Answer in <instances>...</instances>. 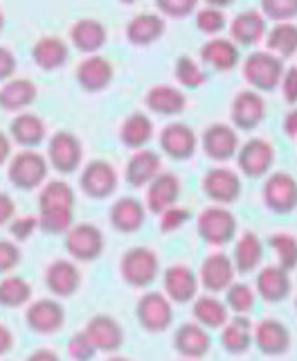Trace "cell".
<instances>
[{
	"mask_svg": "<svg viewBox=\"0 0 297 361\" xmlns=\"http://www.w3.org/2000/svg\"><path fill=\"white\" fill-rule=\"evenodd\" d=\"M75 190L65 180L43 183L39 192V228L50 235H63L72 228Z\"/></svg>",
	"mask_w": 297,
	"mask_h": 361,
	"instance_id": "obj_1",
	"label": "cell"
},
{
	"mask_svg": "<svg viewBox=\"0 0 297 361\" xmlns=\"http://www.w3.org/2000/svg\"><path fill=\"white\" fill-rule=\"evenodd\" d=\"M48 158L37 149H20L7 163V178L18 190H37L48 178Z\"/></svg>",
	"mask_w": 297,
	"mask_h": 361,
	"instance_id": "obj_2",
	"label": "cell"
},
{
	"mask_svg": "<svg viewBox=\"0 0 297 361\" xmlns=\"http://www.w3.org/2000/svg\"><path fill=\"white\" fill-rule=\"evenodd\" d=\"M241 71H244V79L253 86V90H257V93H270V90L279 88L284 75V61L268 50L266 52L257 50L246 56Z\"/></svg>",
	"mask_w": 297,
	"mask_h": 361,
	"instance_id": "obj_3",
	"label": "cell"
},
{
	"mask_svg": "<svg viewBox=\"0 0 297 361\" xmlns=\"http://www.w3.org/2000/svg\"><path fill=\"white\" fill-rule=\"evenodd\" d=\"M120 274L124 282L135 289H144L151 282H156L160 274V259L158 253L148 246H133L122 255Z\"/></svg>",
	"mask_w": 297,
	"mask_h": 361,
	"instance_id": "obj_4",
	"label": "cell"
},
{
	"mask_svg": "<svg viewBox=\"0 0 297 361\" xmlns=\"http://www.w3.org/2000/svg\"><path fill=\"white\" fill-rule=\"evenodd\" d=\"M48 165H52L59 174H72L84 163V145L72 131H54L48 142Z\"/></svg>",
	"mask_w": 297,
	"mask_h": 361,
	"instance_id": "obj_5",
	"label": "cell"
},
{
	"mask_svg": "<svg viewBox=\"0 0 297 361\" xmlns=\"http://www.w3.org/2000/svg\"><path fill=\"white\" fill-rule=\"evenodd\" d=\"M196 231L203 242L212 246H223L234 240L236 217L225 206H210L198 214Z\"/></svg>",
	"mask_w": 297,
	"mask_h": 361,
	"instance_id": "obj_6",
	"label": "cell"
},
{
	"mask_svg": "<svg viewBox=\"0 0 297 361\" xmlns=\"http://www.w3.org/2000/svg\"><path fill=\"white\" fill-rule=\"evenodd\" d=\"M135 316L146 332H165L174 323V302L160 291H146L135 305Z\"/></svg>",
	"mask_w": 297,
	"mask_h": 361,
	"instance_id": "obj_7",
	"label": "cell"
},
{
	"mask_svg": "<svg viewBox=\"0 0 297 361\" xmlns=\"http://www.w3.org/2000/svg\"><path fill=\"white\" fill-rule=\"evenodd\" d=\"M106 248L104 233L95 224H77L65 233V251L77 262H93Z\"/></svg>",
	"mask_w": 297,
	"mask_h": 361,
	"instance_id": "obj_8",
	"label": "cell"
},
{
	"mask_svg": "<svg viewBox=\"0 0 297 361\" xmlns=\"http://www.w3.org/2000/svg\"><path fill=\"white\" fill-rule=\"evenodd\" d=\"M272 163H275V147L266 138H250L248 142L239 145L236 165L241 169V174H246L248 178L266 176Z\"/></svg>",
	"mask_w": 297,
	"mask_h": 361,
	"instance_id": "obj_9",
	"label": "cell"
},
{
	"mask_svg": "<svg viewBox=\"0 0 297 361\" xmlns=\"http://www.w3.org/2000/svg\"><path fill=\"white\" fill-rule=\"evenodd\" d=\"M241 176L230 167H212L203 176V192L216 206H230L241 197Z\"/></svg>",
	"mask_w": 297,
	"mask_h": 361,
	"instance_id": "obj_10",
	"label": "cell"
},
{
	"mask_svg": "<svg viewBox=\"0 0 297 361\" xmlns=\"http://www.w3.org/2000/svg\"><path fill=\"white\" fill-rule=\"evenodd\" d=\"M118 169L108 161H99V158L86 163V167L82 169V176H79V185H82L84 195H88L90 199H108L118 190Z\"/></svg>",
	"mask_w": 297,
	"mask_h": 361,
	"instance_id": "obj_11",
	"label": "cell"
},
{
	"mask_svg": "<svg viewBox=\"0 0 297 361\" xmlns=\"http://www.w3.org/2000/svg\"><path fill=\"white\" fill-rule=\"evenodd\" d=\"M264 203L277 214H289L297 208V180L289 172H272L264 190H261Z\"/></svg>",
	"mask_w": 297,
	"mask_h": 361,
	"instance_id": "obj_12",
	"label": "cell"
},
{
	"mask_svg": "<svg viewBox=\"0 0 297 361\" xmlns=\"http://www.w3.org/2000/svg\"><path fill=\"white\" fill-rule=\"evenodd\" d=\"M201 147L210 161L225 163V161H230V158H234L239 152V135L230 124L214 122L203 131Z\"/></svg>",
	"mask_w": 297,
	"mask_h": 361,
	"instance_id": "obj_13",
	"label": "cell"
},
{
	"mask_svg": "<svg viewBox=\"0 0 297 361\" xmlns=\"http://www.w3.org/2000/svg\"><path fill=\"white\" fill-rule=\"evenodd\" d=\"M232 124L241 131H255L266 120V99L257 90H239L230 106Z\"/></svg>",
	"mask_w": 297,
	"mask_h": 361,
	"instance_id": "obj_14",
	"label": "cell"
},
{
	"mask_svg": "<svg viewBox=\"0 0 297 361\" xmlns=\"http://www.w3.org/2000/svg\"><path fill=\"white\" fill-rule=\"evenodd\" d=\"M160 149L174 161H187L198 149V138L185 122H169L158 135Z\"/></svg>",
	"mask_w": 297,
	"mask_h": 361,
	"instance_id": "obj_15",
	"label": "cell"
},
{
	"mask_svg": "<svg viewBox=\"0 0 297 361\" xmlns=\"http://www.w3.org/2000/svg\"><path fill=\"white\" fill-rule=\"evenodd\" d=\"M113 63L101 54H88L79 61L75 77H77V84L82 86L86 93H101L106 90L113 82Z\"/></svg>",
	"mask_w": 297,
	"mask_h": 361,
	"instance_id": "obj_16",
	"label": "cell"
},
{
	"mask_svg": "<svg viewBox=\"0 0 297 361\" xmlns=\"http://www.w3.org/2000/svg\"><path fill=\"white\" fill-rule=\"evenodd\" d=\"M25 321L37 334H56L65 323V310L54 298H39L27 307Z\"/></svg>",
	"mask_w": 297,
	"mask_h": 361,
	"instance_id": "obj_17",
	"label": "cell"
},
{
	"mask_svg": "<svg viewBox=\"0 0 297 361\" xmlns=\"http://www.w3.org/2000/svg\"><path fill=\"white\" fill-rule=\"evenodd\" d=\"M253 343L266 357L286 355L291 348V332L289 327L277 319H264L253 327Z\"/></svg>",
	"mask_w": 297,
	"mask_h": 361,
	"instance_id": "obj_18",
	"label": "cell"
},
{
	"mask_svg": "<svg viewBox=\"0 0 297 361\" xmlns=\"http://www.w3.org/2000/svg\"><path fill=\"white\" fill-rule=\"evenodd\" d=\"M32 59L41 71L54 73L70 59V45H68L65 39L56 37V34H43L32 45Z\"/></svg>",
	"mask_w": 297,
	"mask_h": 361,
	"instance_id": "obj_19",
	"label": "cell"
},
{
	"mask_svg": "<svg viewBox=\"0 0 297 361\" xmlns=\"http://www.w3.org/2000/svg\"><path fill=\"white\" fill-rule=\"evenodd\" d=\"M234 276H236V271L232 264V257L225 253H212L203 259L198 282L210 293H221L232 285Z\"/></svg>",
	"mask_w": 297,
	"mask_h": 361,
	"instance_id": "obj_20",
	"label": "cell"
},
{
	"mask_svg": "<svg viewBox=\"0 0 297 361\" xmlns=\"http://www.w3.org/2000/svg\"><path fill=\"white\" fill-rule=\"evenodd\" d=\"M97 353H118L124 343V330L118 319L108 314H97L84 327Z\"/></svg>",
	"mask_w": 297,
	"mask_h": 361,
	"instance_id": "obj_21",
	"label": "cell"
},
{
	"mask_svg": "<svg viewBox=\"0 0 297 361\" xmlns=\"http://www.w3.org/2000/svg\"><path fill=\"white\" fill-rule=\"evenodd\" d=\"M45 287L59 298H70L82 287V271L72 259H54L45 269Z\"/></svg>",
	"mask_w": 297,
	"mask_h": 361,
	"instance_id": "obj_22",
	"label": "cell"
},
{
	"mask_svg": "<svg viewBox=\"0 0 297 361\" xmlns=\"http://www.w3.org/2000/svg\"><path fill=\"white\" fill-rule=\"evenodd\" d=\"M68 39H70L75 50L84 52L88 56V54H97L104 48L108 41V30L104 23L97 18H79L70 25Z\"/></svg>",
	"mask_w": 297,
	"mask_h": 361,
	"instance_id": "obj_23",
	"label": "cell"
},
{
	"mask_svg": "<svg viewBox=\"0 0 297 361\" xmlns=\"http://www.w3.org/2000/svg\"><path fill=\"white\" fill-rule=\"evenodd\" d=\"M163 285H165V296L171 302L182 305L196 298L198 276L187 264H171L163 276Z\"/></svg>",
	"mask_w": 297,
	"mask_h": 361,
	"instance_id": "obj_24",
	"label": "cell"
},
{
	"mask_svg": "<svg viewBox=\"0 0 297 361\" xmlns=\"http://www.w3.org/2000/svg\"><path fill=\"white\" fill-rule=\"evenodd\" d=\"M201 61L205 66L214 68L219 73H227L232 68L239 66L241 61V52H239V45L232 39H223V37H212L201 45Z\"/></svg>",
	"mask_w": 297,
	"mask_h": 361,
	"instance_id": "obj_25",
	"label": "cell"
},
{
	"mask_svg": "<svg viewBox=\"0 0 297 361\" xmlns=\"http://www.w3.org/2000/svg\"><path fill=\"white\" fill-rule=\"evenodd\" d=\"M178 197H180V178L174 172H160L146 185V208L156 214H163L171 206H176Z\"/></svg>",
	"mask_w": 297,
	"mask_h": 361,
	"instance_id": "obj_26",
	"label": "cell"
},
{
	"mask_svg": "<svg viewBox=\"0 0 297 361\" xmlns=\"http://www.w3.org/2000/svg\"><path fill=\"white\" fill-rule=\"evenodd\" d=\"M160 167H163V158H160V154L144 147V149L133 152V156L129 158L127 169H124V178H127V183L131 188H144L163 172Z\"/></svg>",
	"mask_w": 297,
	"mask_h": 361,
	"instance_id": "obj_27",
	"label": "cell"
},
{
	"mask_svg": "<svg viewBox=\"0 0 297 361\" xmlns=\"http://www.w3.org/2000/svg\"><path fill=\"white\" fill-rule=\"evenodd\" d=\"M174 348H176V353L180 357H185L187 361H196L210 353L212 338L208 330L201 327L198 323H182L176 330Z\"/></svg>",
	"mask_w": 297,
	"mask_h": 361,
	"instance_id": "obj_28",
	"label": "cell"
},
{
	"mask_svg": "<svg viewBox=\"0 0 297 361\" xmlns=\"http://www.w3.org/2000/svg\"><path fill=\"white\" fill-rule=\"evenodd\" d=\"M45 135H48V127H45V120L37 113L23 111L16 113V118L9 124V138L16 145H20L23 149H34L39 147Z\"/></svg>",
	"mask_w": 297,
	"mask_h": 361,
	"instance_id": "obj_29",
	"label": "cell"
},
{
	"mask_svg": "<svg viewBox=\"0 0 297 361\" xmlns=\"http://www.w3.org/2000/svg\"><path fill=\"white\" fill-rule=\"evenodd\" d=\"M144 104L151 113H158V116H180L187 109V95L171 84H158L146 90Z\"/></svg>",
	"mask_w": 297,
	"mask_h": 361,
	"instance_id": "obj_30",
	"label": "cell"
},
{
	"mask_svg": "<svg viewBox=\"0 0 297 361\" xmlns=\"http://www.w3.org/2000/svg\"><path fill=\"white\" fill-rule=\"evenodd\" d=\"M39 95L37 84L27 77H11L0 88V109L7 113H23Z\"/></svg>",
	"mask_w": 297,
	"mask_h": 361,
	"instance_id": "obj_31",
	"label": "cell"
},
{
	"mask_svg": "<svg viewBox=\"0 0 297 361\" xmlns=\"http://www.w3.org/2000/svg\"><path fill=\"white\" fill-rule=\"evenodd\" d=\"M167 32V18L160 14H151V11H144V14L133 16L127 23V39L131 45H138V48H146L156 41H160Z\"/></svg>",
	"mask_w": 297,
	"mask_h": 361,
	"instance_id": "obj_32",
	"label": "cell"
},
{
	"mask_svg": "<svg viewBox=\"0 0 297 361\" xmlns=\"http://www.w3.org/2000/svg\"><path fill=\"white\" fill-rule=\"evenodd\" d=\"M108 219L110 226L120 233H138L144 219H146V210L140 203V199L135 197H122L110 206L108 210Z\"/></svg>",
	"mask_w": 297,
	"mask_h": 361,
	"instance_id": "obj_33",
	"label": "cell"
},
{
	"mask_svg": "<svg viewBox=\"0 0 297 361\" xmlns=\"http://www.w3.org/2000/svg\"><path fill=\"white\" fill-rule=\"evenodd\" d=\"M293 282L289 271H284L279 264H268L257 274V293L266 302H282L289 298Z\"/></svg>",
	"mask_w": 297,
	"mask_h": 361,
	"instance_id": "obj_34",
	"label": "cell"
},
{
	"mask_svg": "<svg viewBox=\"0 0 297 361\" xmlns=\"http://www.w3.org/2000/svg\"><path fill=\"white\" fill-rule=\"evenodd\" d=\"M230 37L236 45H257L266 37V18L259 9L239 11L230 23Z\"/></svg>",
	"mask_w": 297,
	"mask_h": 361,
	"instance_id": "obj_35",
	"label": "cell"
},
{
	"mask_svg": "<svg viewBox=\"0 0 297 361\" xmlns=\"http://www.w3.org/2000/svg\"><path fill=\"white\" fill-rule=\"evenodd\" d=\"M156 135V127H153V120L146 116L142 111H133L124 118L122 127H120V140L124 147L129 149L138 152L144 149V147L151 142V138Z\"/></svg>",
	"mask_w": 297,
	"mask_h": 361,
	"instance_id": "obj_36",
	"label": "cell"
},
{
	"mask_svg": "<svg viewBox=\"0 0 297 361\" xmlns=\"http://www.w3.org/2000/svg\"><path fill=\"white\" fill-rule=\"evenodd\" d=\"M194 319L205 330H221V327L230 319V312H227V305L214 296V293H203V296L194 298Z\"/></svg>",
	"mask_w": 297,
	"mask_h": 361,
	"instance_id": "obj_37",
	"label": "cell"
},
{
	"mask_svg": "<svg viewBox=\"0 0 297 361\" xmlns=\"http://www.w3.org/2000/svg\"><path fill=\"white\" fill-rule=\"evenodd\" d=\"M253 323L248 316L236 314L234 319H227V323L221 327V345L230 355H244L253 345Z\"/></svg>",
	"mask_w": 297,
	"mask_h": 361,
	"instance_id": "obj_38",
	"label": "cell"
},
{
	"mask_svg": "<svg viewBox=\"0 0 297 361\" xmlns=\"http://www.w3.org/2000/svg\"><path fill=\"white\" fill-rule=\"evenodd\" d=\"M261 259H264V244H261L257 233L246 231L234 244V255H232L234 271H239V274H253L261 264Z\"/></svg>",
	"mask_w": 297,
	"mask_h": 361,
	"instance_id": "obj_39",
	"label": "cell"
},
{
	"mask_svg": "<svg viewBox=\"0 0 297 361\" xmlns=\"http://www.w3.org/2000/svg\"><path fill=\"white\" fill-rule=\"evenodd\" d=\"M266 48L279 59H289V56L297 54V23L295 20H284L275 23L266 32Z\"/></svg>",
	"mask_w": 297,
	"mask_h": 361,
	"instance_id": "obj_40",
	"label": "cell"
},
{
	"mask_svg": "<svg viewBox=\"0 0 297 361\" xmlns=\"http://www.w3.org/2000/svg\"><path fill=\"white\" fill-rule=\"evenodd\" d=\"M32 300V285L20 276H5L0 280V305L16 310Z\"/></svg>",
	"mask_w": 297,
	"mask_h": 361,
	"instance_id": "obj_41",
	"label": "cell"
},
{
	"mask_svg": "<svg viewBox=\"0 0 297 361\" xmlns=\"http://www.w3.org/2000/svg\"><path fill=\"white\" fill-rule=\"evenodd\" d=\"M174 75H176V82L182 88H201L203 84H208V79H210L208 73L203 71V66L194 61L189 54L178 56V61L174 66Z\"/></svg>",
	"mask_w": 297,
	"mask_h": 361,
	"instance_id": "obj_42",
	"label": "cell"
},
{
	"mask_svg": "<svg viewBox=\"0 0 297 361\" xmlns=\"http://www.w3.org/2000/svg\"><path fill=\"white\" fill-rule=\"evenodd\" d=\"M268 246L277 255V264L284 271H293L297 267V237L291 233H275L270 235Z\"/></svg>",
	"mask_w": 297,
	"mask_h": 361,
	"instance_id": "obj_43",
	"label": "cell"
},
{
	"mask_svg": "<svg viewBox=\"0 0 297 361\" xmlns=\"http://www.w3.org/2000/svg\"><path fill=\"white\" fill-rule=\"evenodd\" d=\"M255 298H257L255 289L250 285H246V282H232V285L225 289V305L234 314L246 316L248 312H253Z\"/></svg>",
	"mask_w": 297,
	"mask_h": 361,
	"instance_id": "obj_44",
	"label": "cell"
},
{
	"mask_svg": "<svg viewBox=\"0 0 297 361\" xmlns=\"http://www.w3.org/2000/svg\"><path fill=\"white\" fill-rule=\"evenodd\" d=\"M227 25V18H225V11L223 9H216V7H201L196 9V27L198 32L208 34V37H216L219 32H223Z\"/></svg>",
	"mask_w": 297,
	"mask_h": 361,
	"instance_id": "obj_45",
	"label": "cell"
},
{
	"mask_svg": "<svg viewBox=\"0 0 297 361\" xmlns=\"http://www.w3.org/2000/svg\"><path fill=\"white\" fill-rule=\"evenodd\" d=\"M261 14L266 20H293L297 18V0H261Z\"/></svg>",
	"mask_w": 297,
	"mask_h": 361,
	"instance_id": "obj_46",
	"label": "cell"
},
{
	"mask_svg": "<svg viewBox=\"0 0 297 361\" xmlns=\"http://www.w3.org/2000/svg\"><path fill=\"white\" fill-rule=\"evenodd\" d=\"M201 0H156L158 14L163 18H187L189 14H194L198 7Z\"/></svg>",
	"mask_w": 297,
	"mask_h": 361,
	"instance_id": "obj_47",
	"label": "cell"
},
{
	"mask_svg": "<svg viewBox=\"0 0 297 361\" xmlns=\"http://www.w3.org/2000/svg\"><path fill=\"white\" fill-rule=\"evenodd\" d=\"M68 355H70V359H75V361H93L97 350H95L93 341L88 338L86 330L72 334L70 343H68Z\"/></svg>",
	"mask_w": 297,
	"mask_h": 361,
	"instance_id": "obj_48",
	"label": "cell"
},
{
	"mask_svg": "<svg viewBox=\"0 0 297 361\" xmlns=\"http://www.w3.org/2000/svg\"><path fill=\"white\" fill-rule=\"evenodd\" d=\"M189 219H191V212L176 203V206H171L169 210H165L163 214H160V231L174 233V231L182 228Z\"/></svg>",
	"mask_w": 297,
	"mask_h": 361,
	"instance_id": "obj_49",
	"label": "cell"
},
{
	"mask_svg": "<svg viewBox=\"0 0 297 361\" xmlns=\"http://www.w3.org/2000/svg\"><path fill=\"white\" fill-rule=\"evenodd\" d=\"M18 262H20V248L9 240H0V274L14 271Z\"/></svg>",
	"mask_w": 297,
	"mask_h": 361,
	"instance_id": "obj_50",
	"label": "cell"
},
{
	"mask_svg": "<svg viewBox=\"0 0 297 361\" xmlns=\"http://www.w3.org/2000/svg\"><path fill=\"white\" fill-rule=\"evenodd\" d=\"M37 228H39V219L32 217V214H25V217H14L9 224V233L18 242H25Z\"/></svg>",
	"mask_w": 297,
	"mask_h": 361,
	"instance_id": "obj_51",
	"label": "cell"
},
{
	"mask_svg": "<svg viewBox=\"0 0 297 361\" xmlns=\"http://www.w3.org/2000/svg\"><path fill=\"white\" fill-rule=\"evenodd\" d=\"M279 88H282L284 99H286L289 104H297V66H291L284 71Z\"/></svg>",
	"mask_w": 297,
	"mask_h": 361,
	"instance_id": "obj_52",
	"label": "cell"
},
{
	"mask_svg": "<svg viewBox=\"0 0 297 361\" xmlns=\"http://www.w3.org/2000/svg\"><path fill=\"white\" fill-rule=\"evenodd\" d=\"M16 54L11 52L7 45H0V82H7V79L16 77Z\"/></svg>",
	"mask_w": 297,
	"mask_h": 361,
	"instance_id": "obj_53",
	"label": "cell"
},
{
	"mask_svg": "<svg viewBox=\"0 0 297 361\" xmlns=\"http://www.w3.org/2000/svg\"><path fill=\"white\" fill-rule=\"evenodd\" d=\"M16 217V206L14 199H11L7 192H0V226H5Z\"/></svg>",
	"mask_w": 297,
	"mask_h": 361,
	"instance_id": "obj_54",
	"label": "cell"
},
{
	"mask_svg": "<svg viewBox=\"0 0 297 361\" xmlns=\"http://www.w3.org/2000/svg\"><path fill=\"white\" fill-rule=\"evenodd\" d=\"M11 348H14V334L5 323H0V357L7 355Z\"/></svg>",
	"mask_w": 297,
	"mask_h": 361,
	"instance_id": "obj_55",
	"label": "cell"
},
{
	"mask_svg": "<svg viewBox=\"0 0 297 361\" xmlns=\"http://www.w3.org/2000/svg\"><path fill=\"white\" fill-rule=\"evenodd\" d=\"M9 158H11V138L5 131H0V167L9 163Z\"/></svg>",
	"mask_w": 297,
	"mask_h": 361,
	"instance_id": "obj_56",
	"label": "cell"
},
{
	"mask_svg": "<svg viewBox=\"0 0 297 361\" xmlns=\"http://www.w3.org/2000/svg\"><path fill=\"white\" fill-rule=\"evenodd\" d=\"M284 131L289 138H297V109H291L284 118Z\"/></svg>",
	"mask_w": 297,
	"mask_h": 361,
	"instance_id": "obj_57",
	"label": "cell"
},
{
	"mask_svg": "<svg viewBox=\"0 0 297 361\" xmlns=\"http://www.w3.org/2000/svg\"><path fill=\"white\" fill-rule=\"evenodd\" d=\"M25 361H61V359H59V355L54 353V350L41 348V350H37V353H32Z\"/></svg>",
	"mask_w": 297,
	"mask_h": 361,
	"instance_id": "obj_58",
	"label": "cell"
},
{
	"mask_svg": "<svg viewBox=\"0 0 297 361\" xmlns=\"http://www.w3.org/2000/svg\"><path fill=\"white\" fill-rule=\"evenodd\" d=\"M208 7H216V9H225V7H230L234 0H203Z\"/></svg>",
	"mask_w": 297,
	"mask_h": 361,
	"instance_id": "obj_59",
	"label": "cell"
},
{
	"mask_svg": "<svg viewBox=\"0 0 297 361\" xmlns=\"http://www.w3.org/2000/svg\"><path fill=\"white\" fill-rule=\"evenodd\" d=\"M5 27V14H3V9H0V32H3Z\"/></svg>",
	"mask_w": 297,
	"mask_h": 361,
	"instance_id": "obj_60",
	"label": "cell"
},
{
	"mask_svg": "<svg viewBox=\"0 0 297 361\" xmlns=\"http://www.w3.org/2000/svg\"><path fill=\"white\" fill-rule=\"evenodd\" d=\"M108 361H131V359H127V357H120V355H118V357H110Z\"/></svg>",
	"mask_w": 297,
	"mask_h": 361,
	"instance_id": "obj_61",
	"label": "cell"
},
{
	"mask_svg": "<svg viewBox=\"0 0 297 361\" xmlns=\"http://www.w3.org/2000/svg\"><path fill=\"white\" fill-rule=\"evenodd\" d=\"M120 3H124V5H133V3H138V0H120Z\"/></svg>",
	"mask_w": 297,
	"mask_h": 361,
	"instance_id": "obj_62",
	"label": "cell"
},
{
	"mask_svg": "<svg viewBox=\"0 0 297 361\" xmlns=\"http://www.w3.org/2000/svg\"><path fill=\"white\" fill-rule=\"evenodd\" d=\"M295 310H297V298H295Z\"/></svg>",
	"mask_w": 297,
	"mask_h": 361,
	"instance_id": "obj_63",
	"label": "cell"
}]
</instances>
